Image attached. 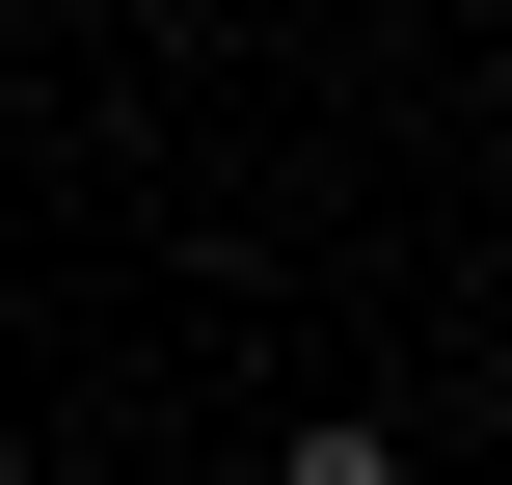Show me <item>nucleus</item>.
Returning <instances> with one entry per match:
<instances>
[{
	"instance_id": "obj_1",
	"label": "nucleus",
	"mask_w": 512,
	"mask_h": 485,
	"mask_svg": "<svg viewBox=\"0 0 512 485\" xmlns=\"http://www.w3.org/2000/svg\"><path fill=\"white\" fill-rule=\"evenodd\" d=\"M270 485H405V432H270Z\"/></svg>"
}]
</instances>
